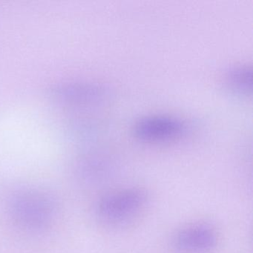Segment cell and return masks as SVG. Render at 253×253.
I'll return each mask as SVG.
<instances>
[{"mask_svg": "<svg viewBox=\"0 0 253 253\" xmlns=\"http://www.w3.org/2000/svg\"><path fill=\"white\" fill-rule=\"evenodd\" d=\"M147 195L137 188L123 189L103 195L97 201L96 214L109 225H121L138 215L147 204Z\"/></svg>", "mask_w": 253, "mask_h": 253, "instance_id": "cell-2", "label": "cell"}, {"mask_svg": "<svg viewBox=\"0 0 253 253\" xmlns=\"http://www.w3.org/2000/svg\"><path fill=\"white\" fill-rule=\"evenodd\" d=\"M185 125L180 120L169 116L155 115L146 117L137 122L134 134L143 141L163 143L180 137Z\"/></svg>", "mask_w": 253, "mask_h": 253, "instance_id": "cell-4", "label": "cell"}, {"mask_svg": "<svg viewBox=\"0 0 253 253\" xmlns=\"http://www.w3.org/2000/svg\"><path fill=\"white\" fill-rule=\"evenodd\" d=\"M7 210L17 227L30 233H41L57 221L60 204L57 197L48 189L29 186L11 194Z\"/></svg>", "mask_w": 253, "mask_h": 253, "instance_id": "cell-1", "label": "cell"}, {"mask_svg": "<svg viewBox=\"0 0 253 253\" xmlns=\"http://www.w3.org/2000/svg\"><path fill=\"white\" fill-rule=\"evenodd\" d=\"M48 94L58 106L78 110L98 104L104 98L106 90L94 83L70 81L52 85Z\"/></svg>", "mask_w": 253, "mask_h": 253, "instance_id": "cell-3", "label": "cell"}, {"mask_svg": "<svg viewBox=\"0 0 253 253\" xmlns=\"http://www.w3.org/2000/svg\"><path fill=\"white\" fill-rule=\"evenodd\" d=\"M226 84L231 89L242 94L252 91V70L247 66L232 68L226 74Z\"/></svg>", "mask_w": 253, "mask_h": 253, "instance_id": "cell-6", "label": "cell"}, {"mask_svg": "<svg viewBox=\"0 0 253 253\" xmlns=\"http://www.w3.org/2000/svg\"><path fill=\"white\" fill-rule=\"evenodd\" d=\"M217 233L210 225H191L177 232L174 238L177 248L186 253H207L215 247Z\"/></svg>", "mask_w": 253, "mask_h": 253, "instance_id": "cell-5", "label": "cell"}]
</instances>
